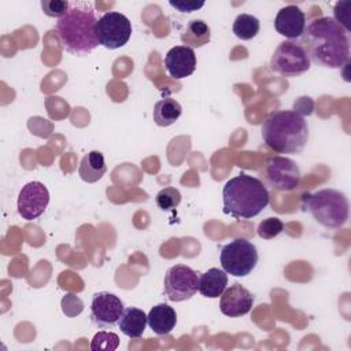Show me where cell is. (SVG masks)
<instances>
[{"instance_id": "6da1fadb", "label": "cell", "mask_w": 351, "mask_h": 351, "mask_svg": "<svg viewBox=\"0 0 351 351\" xmlns=\"http://www.w3.org/2000/svg\"><path fill=\"white\" fill-rule=\"evenodd\" d=\"M300 44L310 62L321 67L340 69L350 59L348 32L330 16L313 19L304 29Z\"/></svg>"}, {"instance_id": "7a4b0ae2", "label": "cell", "mask_w": 351, "mask_h": 351, "mask_svg": "<svg viewBox=\"0 0 351 351\" xmlns=\"http://www.w3.org/2000/svg\"><path fill=\"white\" fill-rule=\"evenodd\" d=\"M262 140L277 154H300L308 140V126L304 118L293 110L270 112L261 126Z\"/></svg>"}, {"instance_id": "3957f363", "label": "cell", "mask_w": 351, "mask_h": 351, "mask_svg": "<svg viewBox=\"0 0 351 351\" xmlns=\"http://www.w3.org/2000/svg\"><path fill=\"white\" fill-rule=\"evenodd\" d=\"M222 199L226 215L250 219L266 208L270 195L259 178L240 173L223 185Z\"/></svg>"}, {"instance_id": "277c9868", "label": "cell", "mask_w": 351, "mask_h": 351, "mask_svg": "<svg viewBox=\"0 0 351 351\" xmlns=\"http://www.w3.org/2000/svg\"><path fill=\"white\" fill-rule=\"evenodd\" d=\"M95 11L90 7L75 5L70 7L69 12L58 19L55 30L60 47L73 55H88L97 45Z\"/></svg>"}, {"instance_id": "5b68a950", "label": "cell", "mask_w": 351, "mask_h": 351, "mask_svg": "<svg viewBox=\"0 0 351 351\" xmlns=\"http://www.w3.org/2000/svg\"><path fill=\"white\" fill-rule=\"evenodd\" d=\"M302 208L328 229H339L346 225L350 215L347 196L332 188L307 192L302 196Z\"/></svg>"}, {"instance_id": "8992f818", "label": "cell", "mask_w": 351, "mask_h": 351, "mask_svg": "<svg viewBox=\"0 0 351 351\" xmlns=\"http://www.w3.org/2000/svg\"><path fill=\"white\" fill-rule=\"evenodd\" d=\"M261 181L265 186L277 192L295 191L300 184V170L298 165L287 156H271L259 170Z\"/></svg>"}, {"instance_id": "52a82bcc", "label": "cell", "mask_w": 351, "mask_h": 351, "mask_svg": "<svg viewBox=\"0 0 351 351\" xmlns=\"http://www.w3.org/2000/svg\"><path fill=\"white\" fill-rule=\"evenodd\" d=\"M222 270L234 277L248 276L258 263L255 244L245 239H234L225 244L219 254Z\"/></svg>"}, {"instance_id": "ba28073f", "label": "cell", "mask_w": 351, "mask_h": 351, "mask_svg": "<svg viewBox=\"0 0 351 351\" xmlns=\"http://www.w3.org/2000/svg\"><path fill=\"white\" fill-rule=\"evenodd\" d=\"M310 58L303 45L295 40L278 44L270 58V69L284 77H298L310 69Z\"/></svg>"}, {"instance_id": "9c48e42d", "label": "cell", "mask_w": 351, "mask_h": 351, "mask_svg": "<svg viewBox=\"0 0 351 351\" xmlns=\"http://www.w3.org/2000/svg\"><path fill=\"white\" fill-rule=\"evenodd\" d=\"M96 36L99 45H103L107 49L121 48L132 36V22L121 12L108 11L97 19Z\"/></svg>"}, {"instance_id": "30bf717a", "label": "cell", "mask_w": 351, "mask_h": 351, "mask_svg": "<svg viewBox=\"0 0 351 351\" xmlns=\"http://www.w3.org/2000/svg\"><path fill=\"white\" fill-rule=\"evenodd\" d=\"M199 287L197 273L185 265L171 266L163 281V291L169 300L182 302L191 299Z\"/></svg>"}, {"instance_id": "8fae6325", "label": "cell", "mask_w": 351, "mask_h": 351, "mask_svg": "<svg viewBox=\"0 0 351 351\" xmlns=\"http://www.w3.org/2000/svg\"><path fill=\"white\" fill-rule=\"evenodd\" d=\"M125 307L122 300L107 291L93 295L90 302V321L97 328H111L118 324Z\"/></svg>"}, {"instance_id": "7c38bea8", "label": "cell", "mask_w": 351, "mask_h": 351, "mask_svg": "<svg viewBox=\"0 0 351 351\" xmlns=\"http://www.w3.org/2000/svg\"><path fill=\"white\" fill-rule=\"evenodd\" d=\"M49 203V192L40 181H30L18 195V213L26 221L38 218Z\"/></svg>"}, {"instance_id": "4fadbf2b", "label": "cell", "mask_w": 351, "mask_h": 351, "mask_svg": "<svg viewBox=\"0 0 351 351\" xmlns=\"http://www.w3.org/2000/svg\"><path fill=\"white\" fill-rule=\"evenodd\" d=\"M254 295L241 284H233L223 291L219 299V310L226 317H241L251 311Z\"/></svg>"}, {"instance_id": "5bb4252c", "label": "cell", "mask_w": 351, "mask_h": 351, "mask_svg": "<svg viewBox=\"0 0 351 351\" xmlns=\"http://www.w3.org/2000/svg\"><path fill=\"white\" fill-rule=\"evenodd\" d=\"M274 29L278 34L289 40L302 37L306 29V15L295 4L282 7L274 18Z\"/></svg>"}, {"instance_id": "9a60e30c", "label": "cell", "mask_w": 351, "mask_h": 351, "mask_svg": "<svg viewBox=\"0 0 351 351\" xmlns=\"http://www.w3.org/2000/svg\"><path fill=\"white\" fill-rule=\"evenodd\" d=\"M165 66L171 78H186L196 70V55L193 49L186 45L173 47L166 53Z\"/></svg>"}, {"instance_id": "2e32d148", "label": "cell", "mask_w": 351, "mask_h": 351, "mask_svg": "<svg viewBox=\"0 0 351 351\" xmlns=\"http://www.w3.org/2000/svg\"><path fill=\"white\" fill-rule=\"evenodd\" d=\"M147 324L154 333L159 336L169 335L177 324V313L171 306L159 303L147 314Z\"/></svg>"}, {"instance_id": "e0dca14e", "label": "cell", "mask_w": 351, "mask_h": 351, "mask_svg": "<svg viewBox=\"0 0 351 351\" xmlns=\"http://www.w3.org/2000/svg\"><path fill=\"white\" fill-rule=\"evenodd\" d=\"M228 285V273L218 267H211L199 277L197 291L204 298H219Z\"/></svg>"}, {"instance_id": "ac0fdd59", "label": "cell", "mask_w": 351, "mask_h": 351, "mask_svg": "<svg viewBox=\"0 0 351 351\" xmlns=\"http://www.w3.org/2000/svg\"><path fill=\"white\" fill-rule=\"evenodd\" d=\"M107 171L104 156L100 151L88 152L80 162L78 174L82 181L88 184L97 182Z\"/></svg>"}, {"instance_id": "d6986e66", "label": "cell", "mask_w": 351, "mask_h": 351, "mask_svg": "<svg viewBox=\"0 0 351 351\" xmlns=\"http://www.w3.org/2000/svg\"><path fill=\"white\" fill-rule=\"evenodd\" d=\"M118 326L123 335L132 339L140 337L147 326V314L137 307H126L118 321Z\"/></svg>"}, {"instance_id": "ffe728a7", "label": "cell", "mask_w": 351, "mask_h": 351, "mask_svg": "<svg viewBox=\"0 0 351 351\" xmlns=\"http://www.w3.org/2000/svg\"><path fill=\"white\" fill-rule=\"evenodd\" d=\"M211 40L210 26L202 19H192L181 33V41L189 48H200Z\"/></svg>"}, {"instance_id": "44dd1931", "label": "cell", "mask_w": 351, "mask_h": 351, "mask_svg": "<svg viewBox=\"0 0 351 351\" xmlns=\"http://www.w3.org/2000/svg\"><path fill=\"white\" fill-rule=\"evenodd\" d=\"M181 114H182L181 104L173 97H165L155 103L152 117L158 126L167 128L173 125L181 117Z\"/></svg>"}, {"instance_id": "7402d4cb", "label": "cell", "mask_w": 351, "mask_h": 351, "mask_svg": "<svg viewBox=\"0 0 351 351\" xmlns=\"http://www.w3.org/2000/svg\"><path fill=\"white\" fill-rule=\"evenodd\" d=\"M261 29V22L256 16L251 14H240L236 16L232 30L234 36L240 40H251L254 38Z\"/></svg>"}, {"instance_id": "603a6c76", "label": "cell", "mask_w": 351, "mask_h": 351, "mask_svg": "<svg viewBox=\"0 0 351 351\" xmlns=\"http://www.w3.org/2000/svg\"><path fill=\"white\" fill-rule=\"evenodd\" d=\"M118 346H119L118 335L107 330L97 332L90 341L92 351H114L118 348Z\"/></svg>"}, {"instance_id": "cb8c5ba5", "label": "cell", "mask_w": 351, "mask_h": 351, "mask_svg": "<svg viewBox=\"0 0 351 351\" xmlns=\"http://www.w3.org/2000/svg\"><path fill=\"white\" fill-rule=\"evenodd\" d=\"M155 202H156V206L163 211L174 210L181 203V193L178 189L173 186H166L156 193Z\"/></svg>"}, {"instance_id": "d4e9b609", "label": "cell", "mask_w": 351, "mask_h": 351, "mask_svg": "<svg viewBox=\"0 0 351 351\" xmlns=\"http://www.w3.org/2000/svg\"><path fill=\"white\" fill-rule=\"evenodd\" d=\"M284 230V223L280 218L277 217H270L266 218L263 221L259 222L258 228H256V233L259 237L265 239V240H270L274 239L276 236H278L281 232Z\"/></svg>"}, {"instance_id": "484cf974", "label": "cell", "mask_w": 351, "mask_h": 351, "mask_svg": "<svg viewBox=\"0 0 351 351\" xmlns=\"http://www.w3.org/2000/svg\"><path fill=\"white\" fill-rule=\"evenodd\" d=\"M41 8L47 16L60 19L70 10V3L66 0H43Z\"/></svg>"}, {"instance_id": "4316f807", "label": "cell", "mask_w": 351, "mask_h": 351, "mask_svg": "<svg viewBox=\"0 0 351 351\" xmlns=\"http://www.w3.org/2000/svg\"><path fill=\"white\" fill-rule=\"evenodd\" d=\"M62 310L67 317H75L84 310V303L74 293H67L62 299Z\"/></svg>"}, {"instance_id": "83f0119b", "label": "cell", "mask_w": 351, "mask_h": 351, "mask_svg": "<svg viewBox=\"0 0 351 351\" xmlns=\"http://www.w3.org/2000/svg\"><path fill=\"white\" fill-rule=\"evenodd\" d=\"M350 7H351V3L350 1H337L335 4V8H333V12H335V21L347 32H350V26H348V22H350Z\"/></svg>"}, {"instance_id": "f1b7e54d", "label": "cell", "mask_w": 351, "mask_h": 351, "mask_svg": "<svg viewBox=\"0 0 351 351\" xmlns=\"http://www.w3.org/2000/svg\"><path fill=\"white\" fill-rule=\"evenodd\" d=\"M169 4L180 12H193L200 10L204 5V1L195 0H170Z\"/></svg>"}]
</instances>
